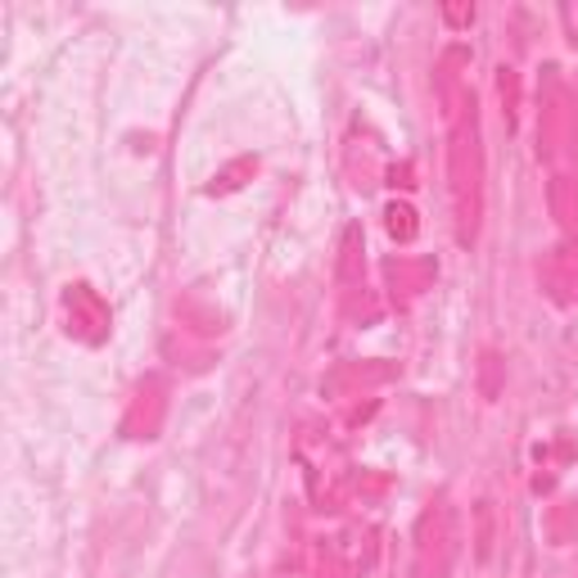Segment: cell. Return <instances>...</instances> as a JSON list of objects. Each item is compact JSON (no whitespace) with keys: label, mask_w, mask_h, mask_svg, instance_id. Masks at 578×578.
I'll return each instance as SVG.
<instances>
[{"label":"cell","mask_w":578,"mask_h":578,"mask_svg":"<svg viewBox=\"0 0 578 578\" xmlns=\"http://www.w3.org/2000/svg\"><path fill=\"white\" fill-rule=\"evenodd\" d=\"M452 208H457V240H479V212H484V155H479V127L475 109L452 127Z\"/></svg>","instance_id":"1"},{"label":"cell","mask_w":578,"mask_h":578,"mask_svg":"<svg viewBox=\"0 0 578 578\" xmlns=\"http://www.w3.org/2000/svg\"><path fill=\"white\" fill-rule=\"evenodd\" d=\"M475 520H479V542H475V551H479V560H488V551H492V501H479V506H475Z\"/></svg>","instance_id":"2"},{"label":"cell","mask_w":578,"mask_h":578,"mask_svg":"<svg viewBox=\"0 0 578 578\" xmlns=\"http://www.w3.org/2000/svg\"><path fill=\"white\" fill-rule=\"evenodd\" d=\"M492 371H497V357L484 352V398H497V380H492Z\"/></svg>","instance_id":"3"}]
</instances>
